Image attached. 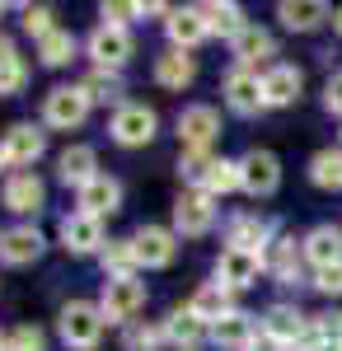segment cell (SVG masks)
I'll return each instance as SVG.
<instances>
[{"label":"cell","instance_id":"2","mask_svg":"<svg viewBox=\"0 0 342 351\" xmlns=\"http://www.w3.org/2000/svg\"><path fill=\"white\" fill-rule=\"evenodd\" d=\"M99 309H104L108 324H127L132 314L146 309V281H136V271H132V276H108Z\"/></svg>","mask_w":342,"mask_h":351},{"label":"cell","instance_id":"4","mask_svg":"<svg viewBox=\"0 0 342 351\" xmlns=\"http://www.w3.org/2000/svg\"><path fill=\"white\" fill-rule=\"evenodd\" d=\"M220 136V112L211 104H192L179 112V141H183V155H202L211 141Z\"/></svg>","mask_w":342,"mask_h":351},{"label":"cell","instance_id":"49","mask_svg":"<svg viewBox=\"0 0 342 351\" xmlns=\"http://www.w3.org/2000/svg\"><path fill=\"white\" fill-rule=\"evenodd\" d=\"M0 14H5V5H0Z\"/></svg>","mask_w":342,"mask_h":351},{"label":"cell","instance_id":"44","mask_svg":"<svg viewBox=\"0 0 342 351\" xmlns=\"http://www.w3.org/2000/svg\"><path fill=\"white\" fill-rule=\"evenodd\" d=\"M323 104H328V112H338V117H342V71L328 80V89H323Z\"/></svg>","mask_w":342,"mask_h":351},{"label":"cell","instance_id":"28","mask_svg":"<svg viewBox=\"0 0 342 351\" xmlns=\"http://www.w3.org/2000/svg\"><path fill=\"white\" fill-rule=\"evenodd\" d=\"M300 351H342V314H319L310 319V332Z\"/></svg>","mask_w":342,"mask_h":351},{"label":"cell","instance_id":"30","mask_svg":"<svg viewBox=\"0 0 342 351\" xmlns=\"http://www.w3.org/2000/svg\"><path fill=\"white\" fill-rule=\"evenodd\" d=\"M272 225L263 216H235L230 220V248H249V253H263Z\"/></svg>","mask_w":342,"mask_h":351},{"label":"cell","instance_id":"22","mask_svg":"<svg viewBox=\"0 0 342 351\" xmlns=\"http://www.w3.org/2000/svg\"><path fill=\"white\" fill-rule=\"evenodd\" d=\"M305 263L310 267H333V263H342V230L338 225H315L310 234H305Z\"/></svg>","mask_w":342,"mask_h":351},{"label":"cell","instance_id":"27","mask_svg":"<svg viewBox=\"0 0 342 351\" xmlns=\"http://www.w3.org/2000/svg\"><path fill=\"white\" fill-rule=\"evenodd\" d=\"M155 80L164 84V89H187V84L197 80V61L187 52H169L155 61Z\"/></svg>","mask_w":342,"mask_h":351},{"label":"cell","instance_id":"36","mask_svg":"<svg viewBox=\"0 0 342 351\" xmlns=\"http://www.w3.org/2000/svg\"><path fill=\"white\" fill-rule=\"evenodd\" d=\"M211 169H216V155H183L179 160V173H183V183H192V192H207V178H211Z\"/></svg>","mask_w":342,"mask_h":351},{"label":"cell","instance_id":"26","mask_svg":"<svg viewBox=\"0 0 342 351\" xmlns=\"http://www.w3.org/2000/svg\"><path fill=\"white\" fill-rule=\"evenodd\" d=\"M277 19L286 28H300V33H305V28H319L328 19V5H323V0H282V5H277Z\"/></svg>","mask_w":342,"mask_h":351},{"label":"cell","instance_id":"7","mask_svg":"<svg viewBox=\"0 0 342 351\" xmlns=\"http://www.w3.org/2000/svg\"><path fill=\"white\" fill-rule=\"evenodd\" d=\"M155 127H159V117L155 108H146V104H122V108L113 112V141L117 145H150L155 141Z\"/></svg>","mask_w":342,"mask_h":351},{"label":"cell","instance_id":"21","mask_svg":"<svg viewBox=\"0 0 342 351\" xmlns=\"http://www.w3.org/2000/svg\"><path fill=\"white\" fill-rule=\"evenodd\" d=\"M56 178H61L66 188H84L89 178H99V155H94L89 145L61 150V155H56Z\"/></svg>","mask_w":342,"mask_h":351},{"label":"cell","instance_id":"13","mask_svg":"<svg viewBox=\"0 0 342 351\" xmlns=\"http://www.w3.org/2000/svg\"><path fill=\"white\" fill-rule=\"evenodd\" d=\"M43 202H47V188H43V178L38 173H10V183H5V206L14 211V216H38L43 211Z\"/></svg>","mask_w":342,"mask_h":351},{"label":"cell","instance_id":"39","mask_svg":"<svg viewBox=\"0 0 342 351\" xmlns=\"http://www.w3.org/2000/svg\"><path fill=\"white\" fill-rule=\"evenodd\" d=\"M52 19H56L52 5H24V28L33 33V38H38V43H43V38H47V33L56 28Z\"/></svg>","mask_w":342,"mask_h":351},{"label":"cell","instance_id":"38","mask_svg":"<svg viewBox=\"0 0 342 351\" xmlns=\"http://www.w3.org/2000/svg\"><path fill=\"white\" fill-rule=\"evenodd\" d=\"M235 188H239V160H216V169H211V178H207V197L235 192Z\"/></svg>","mask_w":342,"mask_h":351},{"label":"cell","instance_id":"18","mask_svg":"<svg viewBox=\"0 0 342 351\" xmlns=\"http://www.w3.org/2000/svg\"><path fill=\"white\" fill-rule=\"evenodd\" d=\"M164 33H169L174 52H192V47L207 38L211 28H207V19H202V10L192 5V10H169V19H164Z\"/></svg>","mask_w":342,"mask_h":351},{"label":"cell","instance_id":"20","mask_svg":"<svg viewBox=\"0 0 342 351\" xmlns=\"http://www.w3.org/2000/svg\"><path fill=\"white\" fill-rule=\"evenodd\" d=\"M61 243H66L71 253H99V248H104V220L84 216V211L66 216L61 220Z\"/></svg>","mask_w":342,"mask_h":351},{"label":"cell","instance_id":"31","mask_svg":"<svg viewBox=\"0 0 342 351\" xmlns=\"http://www.w3.org/2000/svg\"><path fill=\"white\" fill-rule=\"evenodd\" d=\"M164 332H169V342H179V351H187V347H197V337L207 332V324H202L192 309H174L169 324H164Z\"/></svg>","mask_w":342,"mask_h":351},{"label":"cell","instance_id":"42","mask_svg":"<svg viewBox=\"0 0 342 351\" xmlns=\"http://www.w3.org/2000/svg\"><path fill=\"white\" fill-rule=\"evenodd\" d=\"M315 286L323 291V295H342V263H333V267H319V271H315Z\"/></svg>","mask_w":342,"mask_h":351},{"label":"cell","instance_id":"11","mask_svg":"<svg viewBox=\"0 0 342 351\" xmlns=\"http://www.w3.org/2000/svg\"><path fill=\"white\" fill-rule=\"evenodd\" d=\"M89 56L99 61V71H117L132 56V33L127 28H113V24H99L89 33Z\"/></svg>","mask_w":342,"mask_h":351},{"label":"cell","instance_id":"35","mask_svg":"<svg viewBox=\"0 0 342 351\" xmlns=\"http://www.w3.org/2000/svg\"><path fill=\"white\" fill-rule=\"evenodd\" d=\"M132 267H136L132 239H108V248H104V271H108V276H132Z\"/></svg>","mask_w":342,"mask_h":351},{"label":"cell","instance_id":"40","mask_svg":"<svg viewBox=\"0 0 342 351\" xmlns=\"http://www.w3.org/2000/svg\"><path fill=\"white\" fill-rule=\"evenodd\" d=\"M24 84H28V61L24 56H10L0 66V94H19Z\"/></svg>","mask_w":342,"mask_h":351},{"label":"cell","instance_id":"24","mask_svg":"<svg viewBox=\"0 0 342 351\" xmlns=\"http://www.w3.org/2000/svg\"><path fill=\"white\" fill-rule=\"evenodd\" d=\"M235 56H239V66L244 71H253V61H267V56H277V43H272V33L267 28H258V24H249L244 33H239L235 43Z\"/></svg>","mask_w":342,"mask_h":351},{"label":"cell","instance_id":"14","mask_svg":"<svg viewBox=\"0 0 342 351\" xmlns=\"http://www.w3.org/2000/svg\"><path fill=\"white\" fill-rule=\"evenodd\" d=\"M38 253H43V234L33 225H14L0 234V263L5 267H28V263H38Z\"/></svg>","mask_w":342,"mask_h":351},{"label":"cell","instance_id":"16","mask_svg":"<svg viewBox=\"0 0 342 351\" xmlns=\"http://www.w3.org/2000/svg\"><path fill=\"white\" fill-rule=\"evenodd\" d=\"M300 263H305V248H300L295 239H286V234H282V239H272L263 248V271H272V276H277V281H286V286L300 281Z\"/></svg>","mask_w":342,"mask_h":351},{"label":"cell","instance_id":"48","mask_svg":"<svg viewBox=\"0 0 342 351\" xmlns=\"http://www.w3.org/2000/svg\"><path fill=\"white\" fill-rule=\"evenodd\" d=\"M0 351H5V332H0Z\"/></svg>","mask_w":342,"mask_h":351},{"label":"cell","instance_id":"5","mask_svg":"<svg viewBox=\"0 0 342 351\" xmlns=\"http://www.w3.org/2000/svg\"><path fill=\"white\" fill-rule=\"evenodd\" d=\"M239 188L249 192V197H272V192L282 188V164L272 150H249L244 160H239Z\"/></svg>","mask_w":342,"mask_h":351},{"label":"cell","instance_id":"19","mask_svg":"<svg viewBox=\"0 0 342 351\" xmlns=\"http://www.w3.org/2000/svg\"><path fill=\"white\" fill-rule=\"evenodd\" d=\"M300 84H305V75L295 66H267L263 71V104L267 108H286V104L300 99Z\"/></svg>","mask_w":342,"mask_h":351},{"label":"cell","instance_id":"15","mask_svg":"<svg viewBox=\"0 0 342 351\" xmlns=\"http://www.w3.org/2000/svg\"><path fill=\"white\" fill-rule=\"evenodd\" d=\"M117 206H122V183H117V178H108V173L89 178V183L80 188V211H84V216L104 220V216H113Z\"/></svg>","mask_w":342,"mask_h":351},{"label":"cell","instance_id":"3","mask_svg":"<svg viewBox=\"0 0 342 351\" xmlns=\"http://www.w3.org/2000/svg\"><path fill=\"white\" fill-rule=\"evenodd\" d=\"M43 117H47V127H61V132L80 127V122L89 117V94H84V84H56L52 94H47V104H43Z\"/></svg>","mask_w":342,"mask_h":351},{"label":"cell","instance_id":"29","mask_svg":"<svg viewBox=\"0 0 342 351\" xmlns=\"http://www.w3.org/2000/svg\"><path fill=\"white\" fill-rule=\"evenodd\" d=\"M187 309H192V314H197V319H202L207 328H211V324H220V319L230 314V291L211 281V286H202L197 295L187 300Z\"/></svg>","mask_w":342,"mask_h":351},{"label":"cell","instance_id":"43","mask_svg":"<svg viewBox=\"0 0 342 351\" xmlns=\"http://www.w3.org/2000/svg\"><path fill=\"white\" fill-rule=\"evenodd\" d=\"M141 14V5H104V24H113V28H127V19H136Z\"/></svg>","mask_w":342,"mask_h":351},{"label":"cell","instance_id":"25","mask_svg":"<svg viewBox=\"0 0 342 351\" xmlns=\"http://www.w3.org/2000/svg\"><path fill=\"white\" fill-rule=\"evenodd\" d=\"M197 10H202V19H207V28H211V33H225L230 43H235L239 33L249 28L244 10H239V5H230V0H211V5H197Z\"/></svg>","mask_w":342,"mask_h":351},{"label":"cell","instance_id":"47","mask_svg":"<svg viewBox=\"0 0 342 351\" xmlns=\"http://www.w3.org/2000/svg\"><path fill=\"white\" fill-rule=\"evenodd\" d=\"M333 28H338V33H342V10H333Z\"/></svg>","mask_w":342,"mask_h":351},{"label":"cell","instance_id":"17","mask_svg":"<svg viewBox=\"0 0 342 351\" xmlns=\"http://www.w3.org/2000/svg\"><path fill=\"white\" fill-rule=\"evenodd\" d=\"M263 332L272 342H282V347H300L305 332H310V319H305L300 309H290V304H272L267 319H263Z\"/></svg>","mask_w":342,"mask_h":351},{"label":"cell","instance_id":"12","mask_svg":"<svg viewBox=\"0 0 342 351\" xmlns=\"http://www.w3.org/2000/svg\"><path fill=\"white\" fill-rule=\"evenodd\" d=\"M225 104H230L239 117H253L258 108H267V104H263V75H253V71L235 66V71L225 75Z\"/></svg>","mask_w":342,"mask_h":351},{"label":"cell","instance_id":"1","mask_svg":"<svg viewBox=\"0 0 342 351\" xmlns=\"http://www.w3.org/2000/svg\"><path fill=\"white\" fill-rule=\"evenodd\" d=\"M104 309L99 304H89V300H71L66 309H61V342L66 347H80L89 351L99 337H104Z\"/></svg>","mask_w":342,"mask_h":351},{"label":"cell","instance_id":"50","mask_svg":"<svg viewBox=\"0 0 342 351\" xmlns=\"http://www.w3.org/2000/svg\"><path fill=\"white\" fill-rule=\"evenodd\" d=\"M187 351H197V347H187Z\"/></svg>","mask_w":342,"mask_h":351},{"label":"cell","instance_id":"33","mask_svg":"<svg viewBox=\"0 0 342 351\" xmlns=\"http://www.w3.org/2000/svg\"><path fill=\"white\" fill-rule=\"evenodd\" d=\"M38 56H43V66H66V61L76 56V33H66V28H52V33L38 43Z\"/></svg>","mask_w":342,"mask_h":351},{"label":"cell","instance_id":"46","mask_svg":"<svg viewBox=\"0 0 342 351\" xmlns=\"http://www.w3.org/2000/svg\"><path fill=\"white\" fill-rule=\"evenodd\" d=\"M10 56H19V47H14V43H10V38H5V33H0V66H5V61H10Z\"/></svg>","mask_w":342,"mask_h":351},{"label":"cell","instance_id":"37","mask_svg":"<svg viewBox=\"0 0 342 351\" xmlns=\"http://www.w3.org/2000/svg\"><path fill=\"white\" fill-rule=\"evenodd\" d=\"M5 351H47V337H43V328L19 324L14 332H5Z\"/></svg>","mask_w":342,"mask_h":351},{"label":"cell","instance_id":"45","mask_svg":"<svg viewBox=\"0 0 342 351\" xmlns=\"http://www.w3.org/2000/svg\"><path fill=\"white\" fill-rule=\"evenodd\" d=\"M244 351H286V347H282V342H272L267 332H258V337H253V342H249Z\"/></svg>","mask_w":342,"mask_h":351},{"label":"cell","instance_id":"41","mask_svg":"<svg viewBox=\"0 0 342 351\" xmlns=\"http://www.w3.org/2000/svg\"><path fill=\"white\" fill-rule=\"evenodd\" d=\"M159 342H169L164 324L159 328H132V332H127V351H155Z\"/></svg>","mask_w":342,"mask_h":351},{"label":"cell","instance_id":"9","mask_svg":"<svg viewBox=\"0 0 342 351\" xmlns=\"http://www.w3.org/2000/svg\"><path fill=\"white\" fill-rule=\"evenodd\" d=\"M43 145H47V136L38 132L33 122H19V127H10L5 141H0V169H19L24 173V164H33L43 155Z\"/></svg>","mask_w":342,"mask_h":351},{"label":"cell","instance_id":"23","mask_svg":"<svg viewBox=\"0 0 342 351\" xmlns=\"http://www.w3.org/2000/svg\"><path fill=\"white\" fill-rule=\"evenodd\" d=\"M211 337L220 342V347L230 351H244L253 337H258V324H253V314H244V309H230L220 324H211Z\"/></svg>","mask_w":342,"mask_h":351},{"label":"cell","instance_id":"10","mask_svg":"<svg viewBox=\"0 0 342 351\" xmlns=\"http://www.w3.org/2000/svg\"><path fill=\"white\" fill-rule=\"evenodd\" d=\"M211 225H216V202H211L207 192H183L179 206H174V234L202 239Z\"/></svg>","mask_w":342,"mask_h":351},{"label":"cell","instance_id":"34","mask_svg":"<svg viewBox=\"0 0 342 351\" xmlns=\"http://www.w3.org/2000/svg\"><path fill=\"white\" fill-rule=\"evenodd\" d=\"M84 94H89V104H117L122 108V80H117V71H94L84 80Z\"/></svg>","mask_w":342,"mask_h":351},{"label":"cell","instance_id":"6","mask_svg":"<svg viewBox=\"0 0 342 351\" xmlns=\"http://www.w3.org/2000/svg\"><path fill=\"white\" fill-rule=\"evenodd\" d=\"M258 276H263V253L225 248V253L216 258V286H225V291H249Z\"/></svg>","mask_w":342,"mask_h":351},{"label":"cell","instance_id":"32","mask_svg":"<svg viewBox=\"0 0 342 351\" xmlns=\"http://www.w3.org/2000/svg\"><path fill=\"white\" fill-rule=\"evenodd\" d=\"M310 178H315V188H342V150H319L315 160H310Z\"/></svg>","mask_w":342,"mask_h":351},{"label":"cell","instance_id":"8","mask_svg":"<svg viewBox=\"0 0 342 351\" xmlns=\"http://www.w3.org/2000/svg\"><path fill=\"white\" fill-rule=\"evenodd\" d=\"M132 248H136V267H169L174 253H179V234L164 230V225H141L132 234Z\"/></svg>","mask_w":342,"mask_h":351}]
</instances>
